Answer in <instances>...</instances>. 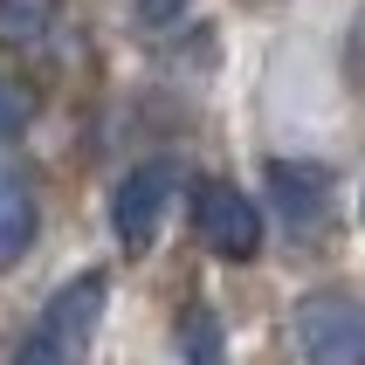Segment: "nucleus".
Masks as SVG:
<instances>
[{
	"mask_svg": "<svg viewBox=\"0 0 365 365\" xmlns=\"http://www.w3.org/2000/svg\"><path fill=\"white\" fill-rule=\"evenodd\" d=\"M289 345L304 365H365V304L317 289L289 310Z\"/></svg>",
	"mask_w": 365,
	"mask_h": 365,
	"instance_id": "nucleus-1",
	"label": "nucleus"
},
{
	"mask_svg": "<svg viewBox=\"0 0 365 365\" xmlns=\"http://www.w3.org/2000/svg\"><path fill=\"white\" fill-rule=\"evenodd\" d=\"M193 235H200L221 262H255L262 255V214L235 180H193Z\"/></svg>",
	"mask_w": 365,
	"mask_h": 365,
	"instance_id": "nucleus-2",
	"label": "nucleus"
},
{
	"mask_svg": "<svg viewBox=\"0 0 365 365\" xmlns=\"http://www.w3.org/2000/svg\"><path fill=\"white\" fill-rule=\"evenodd\" d=\"M165 207H173V165L165 159H145L118 180V193H110V235H118L124 255H145L159 242Z\"/></svg>",
	"mask_w": 365,
	"mask_h": 365,
	"instance_id": "nucleus-3",
	"label": "nucleus"
},
{
	"mask_svg": "<svg viewBox=\"0 0 365 365\" xmlns=\"http://www.w3.org/2000/svg\"><path fill=\"white\" fill-rule=\"evenodd\" d=\"M103 304H110V276H103V269H83V276H69V283L41 304L35 331L83 365V351H90V338H97V324H103Z\"/></svg>",
	"mask_w": 365,
	"mask_h": 365,
	"instance_id": "nucleus-4",
	"label": "nucleus"
},
{
	"mask_svg": "<svg viewBox=\"0 0 365 365\" xmlns=\"http://www.w3.org/2000/svg\"><path fill=\"white\" fill-rule=\"evenodd\" d=\"M269 193L289 214V227H317L331 207V173L310 159H269Z\"/></svg>",
	"mask_w": 365,
	"mask_h": 365,
	"instance_id": "nucleus-5",
	"label": "nucleus"
},
{
	"mask_svg": "<svg viewBox=\"0 0 365 365\" xmlns=\"http://www.w3.org/2000/svg\"><path fill=\"white\" fill-rule=\"evenodd\" d=\"M35 227H41L35 193H28L14 173H0V269H14L21 255L35 248Z\"/></svg>",
	"mask_w": 365,
	"mask_h": 365,
	"instance_id": "nucleus-6",
	"label": "nucleus"
},
{
	"mask_svg": "<svg viewBox=\"0 0 365 365\" xmlns=\"http://www.w3.org/2000/svg\"><path fill=\"white\" fill-rule=\"evenodd\" d=\"M62 0H0V48H35L56 28Z\"/></svg>",
	"mask_w": 365,
	"mask_h": 365,
	"instance_id": "nucleus-7",
	"label": "nucleus"
},
{
	"mask_svg": "<svg viewBox=\"0 0 365 365\" xmlns=\"http://www.w3.org/2000/svg\"><path fill=\"white\" fill-rule=\"evenodd\" d=\"M180 351H186V365H227L221 317H214L207 304H186L180 310Z\"/></svg>",
	"mask_w": 365,
	"mask_h": 365,
	"instance_id": "nucleus-8",
	"label": "nucleus"
},
{
	"mask_svg": "<svg viewBox=\"0 0 365 365\" xmlns=\"http://www.w3.org/2000/svg\"><path fill=\"white\" fill-rule=\"evenodd\" d=\"M186 7L193 0H124V28L131 35H165V28H180Z\"/></svg>",
	"mask_w": 365,
	"mask_h": 365,
	"instance_id": "nucleus-9",
	"label": "nucleus"
},
{
	"mask_svg": "<svg viewBox=\"0 0 365 365\" xmlns=\"http://www.w3.org/2000/svg\"><path fill=\"white\" fill-rule=\"evenodd\" d=\"M14 365H76V359H69V351H56L41 331H28V345L14 351Z\"/></svg>",
	"mask_w": 365,
	"mask_h": 365,
	"instance_id": "nucleus-10",
	"label": "nucleus"
},
{
	"mask_svg": "<svg viewBox=\"0 0 365 365\" xmlns=\"http://www.w3.org/2000/svg\"><path fill=\"white\" fill-rule=\"evenodd\" d=\"M0 110H7V90H0ZM0 131H14V124H0Z\"/></svg>",
	"mask_w": 365,
	"mask_h": 365,
	"instance_id": "nucleus-11",
	"label": "nucleus"
},
{
	"mask_svg": "<svg viewBox=\"0 0 365 365\" xmlns=\"http://www.w3.org/2000/svg\"><path fill=\"white\" fill-rule=\"evenodd\" d=\"M359 214H365V200H359Z\"/></svg>",
	"mask_w": 365,
	"mask_h": 365,
	"instance_id": "nucleus-12",
	"label": "nucleus"
}]
</instances>
